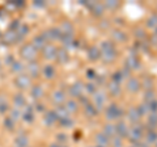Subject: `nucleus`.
I'll list each match as a JSON object with an SVG mask.
<instances>
[{"mask_svg":"<svg viewBox=\"0 0 157 147\" xmlns=\"http://www.w3.org/2000/svg\"><path fill=\"white\" fill-rule=\"evenodd\" d=\"M100 51H101V59L106 63H110L117 58V50L113 42L110 41H103L100 45Z\"/></svg>","mask_w":157,"mask_h":147,"instance_id":"f257e3e1","label":"nucleus"},{"mask_svg":"<svg viewBox=\"0 0 157 147\" xmlns=\"http://www.w3.org/2000/svg\"><path fill=\"white\" fill-rule=\"evenodd\" d=\"M122 114H123V109L118 106L117 104H110V106H107V109L105 112L106 120H109V121L118 120L119 117H122Z\"/></svg>","mask_w":157,"mask_h":147,"instance_id":"f03ea898","label":"nucleus"},{"mask_svg":"<svg viewBox=\"0 0 157 147\" xmlns=\"http://www.w3.org/2000/svg\"><path fill=\"white\" fill-rule=\"evenodd\" d=\"M127 137L130 138V141L132 142H137L143 138V126H134L131 129H128V133H127Z\"/></svg>","mask_w":157,"mask_h":147,"instance_id":"7ed1b4c3","label":"nucleus"},{"mask_svg":"<svg viewBox=\"0 0 157 147\" xmlns=\"http://www.w3.org/2000/svg\"><path fill=\"white\" fill-rule=\"evenodd\" d=\"M93 101H94V108L97 110H101L103 108V105H105L106 102V95L105 92H102V91H100V92H96L93 96Z\"/></svg>","mask_w":157,"mask_h":147,"instance_id":"20e7f679","label":"nucleus"},{"mask_svg":"<svg viewBox=\"0 0 157 147\" xmlns=\"http://www.w3.org/2000/svg\"><path fill=\"white\" fill-rule=\"evenodd\" d=\"M126 67H128L130 70H137V68H140V62L135 54L128 55L127 60H126Z\"/></svg>","mask_w":157,"mask_h":147,"instance_id":"39448f33","label":"nucleus"},{"mask_svg":"<svg viewBox=\"0 0 157 147\" xmlns=\"http://www.w3.org/2000/svg\"><path fill=\"white\" fill-rule=\"evenodd\" d=\"M140 87H141V84H140V82L136 78H130L128 82H127V91H130L132 93L137 92L140 89Z\"/></svg>","mask_w":157,"mask_h":147,"instance_id":"423d86ee","label":"nucleus"},{"mask_svg":"<svg viewBox=\"0 0 157 147\" xmlns=\"http://www.w3.org/2000/svg\"><path fill=\"white\" fill-rule=\"evenodd\" d=\"M140 117L141 116L139 114L136 108H131V109H128V112H127V118H128V121L131 122V124H137Z\"/></svg>","mask_w":157,"mask_h":147,"instance_id":"0eeeda50","label":"nucleus"},{"mask_svg":"<svg viewBox=\"0 0 157 147\" xmlns=\"http://www.w3.org/2000/svg\"><path fill=\"white\" fill-rule=\"evenodd\" d=\"M115 130H117V134L119 135V138H123V137H127V133H128V127L123 121H119L115 126Z\"/></svg>","mask_w":157,"mask_h":147,"instance_id":"6e6552de","label":"nucleus"},{"mask_svg":"<svg viewBox=\"0 0 157 147\" xmlns=\"http://www.w3.org/2000/svg\"><path fill=\"white\" fill-rule=\"evenodd\" d=\"M88 58L90 60H97L101 58V51H100V47L97 46H90L88 50Z\"/></svg>","mask_w":157,"mask_h":147,"instance_id":"1a4fd4ad","label":"nucleus"},{"mask_svg":"<svg viewBox=\"0 0 157 147\" xmlns=\"http://www.w3.org/2000/svg\"><path fill=\"white\" fill-rule=\"evenodd\" d=\"M83 89H84V85H83V83H76V84H73L71 87V95L73 97H80L81 96V93H83Z\"/></svg>","mask_w":157,"mask_h":147,"instance_id":"9d476101","label":"nucleus"},{"mask_svg":"<svg viewBox=\"0 0 157 147\" xmlns=\"http://www.w3.org/2000/svg\"><path fill=\"white\" fill-rule=\"evenodd\" d=\"M103 134H105L107 138H113V137L117 135V130H115V125L107 124L103 127Z\"/></svg>","mask_w":157,"mask_h":147,"instance_id":"9b49d317","label":"nucleus"},{"mask_svg":"<svg viewBox=\"0 0 157 147\" xmlns=\"http://www.w3.org/2000/svg\"><path fill=\"white\" fill-rule=\"evenodd\" d=\"M111 37L115 41H118V42H126V40H127L126 33H123L122 30H118V29H114L111 32Z\"/></svg>","mask_w":157,"mask_h":147,"instance_id":"f8f14e48","label":"nucleus"},{"mask_svg":"<svg viewBox=\"0 0 157 147\" xmlns=\"http://www.w3.org/2000/svg\"><path fill=\"white\" fill-rule=\"evenodd\" d=\"M107 88H109V92H110L113 96H118V95L120 93V84H118V83L110 82L107 85Z\"/></svg>","mask_w":157,"mask_h":147,"instance_id":"ddd939ff","label":"nucleus"},{"mask_svg":"<svg viewBox=\"0 0 157 147\" xmlns=\"http://www.w3.org/2000/svg\"><path fill=\"white\" fill-rule=\"evenodd\" d=\"M148 127L151 130H153L154 127L157 126V113H151L148 117V122H147Z\"/></svg>","mask_w":157,"mask_h":147,"instance_id":"4468645a","label":"nucleus"},{"mask_svg":"<svg viewBox=\"0 0 157 147\" xmlns=\"http://www.w3.org/2000/svg\"><path fill=\"white\" fill-rule=\"evenodd\" d=\"M96 141H97L98 146L106 147L109 144V138L105 135V134H97V137H96Z\"/></svg>","mask_w":157,"mask_h":147,"instance_id":"2eb2a0df","label":"nucleus"},{"mask_svg":"<svg viewBox=\"0 0 157 147\" xmlns=\"http://www.w3.org/2000/svg\"><path fill=\"white\" fill-rule=\"evenodd\" d=\"M97 113H98V110L94 108V105H92V104H86L85 105V114L86 116L94 117V116H97Z\"/></svg>","mask_w":157,"mask_h":147,"instance_id":"dca6fc26","label":"nucleus"},{"mask_svg":"<svg viewBox=\"0 0 157 147\" xmlns=\"http://www.w3.org/2000/svg\"><path fill=\"white\" fill-rule=\"evenodd\" d=\"M103 9H105L103 4H98V3H96V4L93 5V8H92V11H93V14H94V16H102Z\"/></svg>","mask_w":157,"mask_h":147,"instance_id":"f3484780","label":"nucleus"},{"mask_svg":"<svg viewBox=\"0 0 157 147\" xmlns=\"http://www.w3.org/2000/svg\"><path fill=\"white\" fill-rule=\"evenodd\" d=\"M157 142V133L153 130H149L147 133V143L152 144V143H156Z\"/></svg>","mask_w":157,"mask_h":147,"instance_id":"a211bd4d","label":"nucleus"},{"mask_svg":"<svg viewBox=\"0 0 157 147\" xmlns=\"http://www.w3.org/2000/svg\"><path fill=\"white\" fill-rule=\"evenodd\" d=\"M147 26L151 29H156L157 28V13H153L147 21Z\"/></svg>","mask_w":157,"mask_h":147,"instance_id":"6ab92c4d","label":"nucleus"},{"mask_svg":"<svg viewBox=\"0 0 157 147\" xmlns=\"http://www.w3.org/2000/svg\"><path fill=\"white\" fill-rule=\"evenodd\" d=\"M122 80H123V75H122V72H120V71H115V72L111 75V82L120 84V83H122Z\"/></svg>","mask_w":157,"mask_h":147,"instance_id":"aec40b11","label":"nucleus"},{"mask_svg":"<svg viewBox=\"0 0 157 147\" xmlns=\"http://www.w3.org/2000/svg\"><path fill=\"white\" fill-rule=\"evenodd\" d=\"M77 106H79V104H77L75 100H69V101L67 102L66 110H67V112H76V110H77Z\"/></svg>","mask_w":157,"mask_h":147,"instance_id":"412c9836","label":"nucleus"},{"mask_svg":"<svg viewBox=\"0 0 157 147\" xmlns=\"http://www.w3.org/2000/svg\"><path fill=\"white\" fill-rule=\"evenodd\" d=\"M136 109H137V112H139L140 116H144V114H147L149 112V106H148V104H147V102H144V104H140L139 108H136Z\"/></svg>","mask_w":157,"mask_h":147,"instance_id":"4be33fe9","label":"nucleus"},{"mask_svg":"<svg viewBox=\"0 0 157 147\" xmlns=\"http://www.w3.org/2000/svg\"><path fill=\"white\" fill-rule=\"evenodd\" d=\"M154 100V92L152 89H149V91H147L145 92V96H144V101L147 102V104H149L151 101H153Z\"/></svg>","mask_w":157,"mask_h":147,"instance_id":"5701e85b","label":"nucleus"},{"mask_svg":"<svg viewBox=\"0 0 157 147\" xmlns=\"http://www.w3.org/2000/svg\"><path fill=\"white\" fill-rule=\"evenodd\" d=\"M103 7H105V8H109V9H115L119 7V1H115V0H113V1H106V3L103 4Z\"/></svg>","mask_w":157,"mask_h":147,"instance_id":"b1692460","label":"nucleus"},{"mask_svg":"<svg viewBox=\"0 0 157 147\" xmlns=\"http://www.w3.org/2000/svg\"><path fill=\"white\" fill-rule=\"evenodd\" d=\"M85 89H86V92H88V93H90V95H94L96 92H97V89H96V85H94L93 83H88V84L85 85Z\"/></svg>","mask_w":157,"mask_h":147,"instance_id":"393cba45","label":"nucleus"},{"mask_svg":"<svg viewBox=\"0 0 157 147\" xmlns=\"http://www.w3.org/2000/svg\"><path fill=\"white\" fill-rule=\"evenodd\" d=\"M140 84H141L144 88H147V89L149 91V89L152 88V79H151V78H144V80L140 83Z\"/></svg>","mask_w":157,"mask_h":147,"instance_id":"a878e982","label":"nucleus"},{"mask_svg":"<svg viewBox=\"0 0 157 147\" xmlns=\"http://www.w3.org/2000/svg\"><path fill=\"white\" fill-rule=\"evenodd\" d=\"M135 36H136L137 40H143V38H145V32H144L143 29L137 28L136 30H135Z\"/></svg>","mask_w":157,"mask_h":147,"instance_id":"bb28decb","label":"nucleus"},{"mask_svg":"<svg viewBox=\"0 0 157 147\" xmlns=\"http://www.w3.org/2000/svg\"><path fill=\"white\" fill-rule=\"evenodd\" d=\"M149 106V112H152V113H157V100L154 99L153 101H151L148 104Z\"/></svg>","mask_w":157,"mask_h":147,"instance_id":"cd10ccee","label":"nucleus"},{"mask_svg":"<svg viewBox=\"0 0 157 147\" xmlns=\"http://www.w3.org/2000/svg\"><path fill=\"white\" fill-rule=\"evenodd\" d=\"M96 76H97V74H96V71L94 70H88L86 71V78H88V79H96Z\"/></svg>","mask_w":157,"mask_h":147,"instance_id":"c85d7f7f","label":"nucleus"},{"mask_svg":"<svg viewBox=\"0 0 157 147\" xmlns=\"http://www.w3.org/2000/svg\"><path fill=\"white\" fill-rule=\"evenodd\" d=\"M113 144H114V147H122V139L119 137H114L113 138Z\"/></svg>","mask_w":157,"mask_h":147,"instance_id":"c756f323","label":"nucleus"},{"mask_svg":"<svg viewBox=\"0 0 157 147\" xmlns=\"http://www.w3.org/2000/svg\"><path fill=\"white\" fill-rule=\"evenodd\" d=\"M120 72H122L123 78H128V76H130V72H131V70H130L128 67H126V66H124V68H123V70H120Z\"/></svg>","mask_w":157,"mask_h":147,"instance_id":"7c9ffc66","label":"nucleus"},{"mask_svg":"<svg viewBox=\"0 0 157 147\" xmlns=\"http://www.w3.org/2000/svg\"><path fill=\"white\" fill-rule=\"evenodd\" d=\"M52 75H54V70H52L51 67H47V68H46V76L52 78Z\"/></svg>","mask_w":157,"mask_h":147,"instance_id":"2f4dec72","label":"nucleus"},{"mask_svg":"<svg viewBox=\"0 0 157 147\" xmlns=\"http://www.w3.org/2000/svg\"><path fill=\"white\" fill-rule=\"evenodd\" d=\"M55 99L58 100V101H63V100H64V95L62 93V92H58V93H55Z\"/></svg>","mask_w":157,"mask_h":147,"instance_id":"473e14b6","label":"nucleus"},{"mask_svg":"<svg viewBox=\"0 0 157 147\" xmlns=\"http://www.w3.org/2000/svg\"><path fill=\"white\" fill-rule=\"evenodd\" d=\"M71 42H72V34L68 37V33H67L66 38H64V45H71Z\"/></svg>","mask_w":157,"mask_h":147,"instance_id":"72a5a7b5","label":"nucleus"},{"mask_svg":"<svg viewBox=\"0 0 157 147\" xmlns=\"http://www.w3.org/2000/svg\"><path fill=\"white\" fill-rule=\"evenodd\" d=\"M96 79H97V82L100 83V84H103L105 80H106V78L105 76H96Z\"/></svg>","mask_w":157,"mask_h":147,"instance_id":"f704fd0d","label":"nucleus"},{"mask_svg":"<svg viewBox=\"0 0 157 147\" xmlns=\"http://www.w3.org/2000/svg\"><path fill=\"white\" fill-rule=\"evenodd\" d=\"M151 42H152V45H157V36H156V34H153V36H152Z\"/></svg>","mask_w":157,"mask_h":147,"instance_id":"c9c22d12","label":"nucleus"},{"mask_svg":"<svg viewBox=\"0 0 157 147\" xmlns=\"http://www.w3.org/2000/svg\"><path fill=\"white\" fill-rule=\"evenodd\" d=\"M153 34H156V36H157V28L154 29V33H153Z\"/></svg>","mask_w":157,"mask_h":147,"instance_id":"e433bc0d","label":"nucleus"},{"mask_svg":"<svg viewBox=\"0 0 157 147\" xmlns=\"http://www.w3.org/2000/svg\"><path fill=\"white\" fill-rule=\"evenodd\" d=\"M97 147H102V146H97Z\"/></svg>","mask_w":157,"mask_h":147,"instance_id":"4c0bfd02","label":"nucleus"}]
</instances>
